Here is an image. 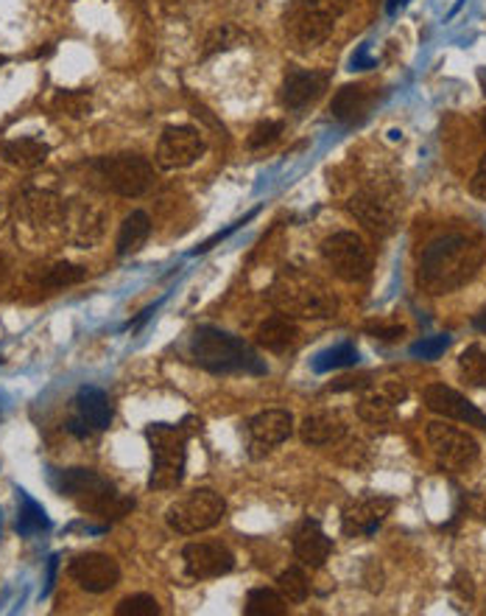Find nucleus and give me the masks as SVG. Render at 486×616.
<instances>
[{"label": "nucleus", "mask_w": 486, "mask_h": 616, "mask_svg": "<svg viewBox=\"0 0 486 616\" xmlns=\"http://www.w3.org/2000/svg\"><path fill=\"white\" fill-rule=\"evenodd\" d=\"M484 258L486 247L480 238L469 233H445L422 249L416 280L428 295H451L478 275Z\"/></svg>", "instance_id": "1"}, {"label": "nucleus", "mask_w": 486, "mask_h": 616, "mask_svg": "<svg viewBox=\"0 0 486 616\" xmlns=\"http://www.w3.org/2000/svg\"><path fill=\"white\" fill-rule=\"evenodd\" d=\"M269 302L288 317H306V320H322L335 315V297L317 275L299 267H282L275 284L269 286Z\"/></svg>", "instance_id": "2"}, {"label": "nucleus", "mask_w": 486, "mask_h": 616, "mask_svg": "<svg viewBox=\"0 0 486 616\" xmlns=\"http://www.w3.org/2000/svg\"><path fill=\"white\" fill-rule=\"evenodd\" d=\"M190 356L199 368L210 370V373L227 376V373H266V365L260 362L252 345L244 339L232 337V333L221 331V328L201 326L196 328L194 339H190Z\"/></svg>", "instance_id": "3"}, {"label": "nucleus", "mask_w": 486, "mask_h": 616, "mask_svg": "<svg viewBox=\"0 0 486 616\" xmlns=\"http://www.w3.org/2000/svg\"><path fill=\"white\" fill-rule=\"evenodd\" d=\"M53 482H56V491L62 496L71 499L82 513H90V516L115 522V519H124L135 507V499L121 496L117 487L93 469H65L59 471Z\"/></svg>", "instance_id": "4"}, {"label": "nucleus", "mask_w": 486, "mask_h": 616, "mask_svg": "<svg viewBox=\"0 0 486 616\" xmlns=\"http://www.w3.org/2000/svg\"><path fill=\"white\" fill-rule=\"evenodd\" d=\"M188 438L190 429L168 427V423H152L146 429L148 449H152V476L148 485L154 491H174L185 480L188 465Z\"/></svg>", "instance_id": "5"}, {"label": "nucleus", "mask_w": 486, "mask_h": 616, "mask_svg": "<svg viewBox=\"0 0 486 616\" xmlns=\"http://www.w3.org/2000/svg\"><path fill=\"white\" fill-rule=\"evenodd\" d=\"M350 0H293L286 12V34L299 51H311L333 34Z\"/></svg>", "instance_id": "6"}, {"label": "nucleus", "mask_w": 486, "mask_h": 616, "mask_svg": "<svg viewBox=\"0 0 486 616\" xmlns=\"http://www.w3.org/2000/svg\"><path fill=\"white\" fill-rule=\"evenodd\" d=\"M224 516H227V502L213 487H196V491L179 496L165 510V522L179 535L205 533V530L221 524Z\"/></svg>", "instance_id": "7"}, {"label": "nucleus", "mask_w": 486, "mask_h": 616, "mask_svg": "<svg viewBox=\"0 0 486 616\" xmlns=\"http://www.w3.org/2000/svg\"><path fill=\"white\" fill-rule=\"evenodd\" d=\"M93 168L104 179L106 188L115 191L117 196H126V199L143 196L154 185V166L137 152L106 154L93 163Z\"/></svg>", "instance_id": "8"}, {"label": "nucleus", "mask_w": 486, "mask_h": 616, "mask_svg": "<svg viewBox=\"0 0 486 616\" xmlns=\"http://www.w3.org/2000/svg\"><path fill=\"white\" fill-rule=\"evenodd\" d=\"M322 258L324 264L333 269L335 278L347 280V284H363V280H370L372 267H375L372 249L352 230H341L333 233L330 238H324Z\"/></svg>", "instance_id": "9"}, {"label": "nucleus", "mask_w": 486, "mask_h": 616, "mask_svg": "<svg viewBox=\"0 0 486 616\" xmlns=\"http://www.w3.org/2000/svg\"><path fill=\"white\" fill-rule=\"evenodd\" d=\"M425 438H428V445L436 460H440V465H445V469L451 471L473 469L480 454L478 440H475L467 429H458L447 421L428 423Z\"/></svg>", "instance_id": "10"}, {"label": "nucleus", "mask_w": 486, "mask_h": 616, "mask_svg": "<svg viewBox=\"0 0 486 616\" xmlns=\"http://www.w3.org/2000/svg\"><path fill=\"white\" fill-rule=\"evenodd\" d=\"M68 202L48 188H23L14 202V216L20 225L34 233H51L65 227Z\"/></svg>", "instance_id": "11"}, {"label": "nucleus", "mask_w": 486, "mask_h": 616, "mask_svg": "<svg viewBox=\"0 0 486 616\" xmlns=\"http://www.w3.org/2000/svg\"><path fill=\"white\" fill-rule=\"evenodd\" d=\"M205 148V135L196 126H165L157 143V166L163 172H179L194 166Z\"/></svg>", "instance_id": "12"}, {"label": "nucleus", "mask_w": 486, "mask_h": 616, "mask_svg": "<svg viewBox=\"0 0 486 616\" xmlns=\"http://www.w3.org/2000/svg\"><path fill=\"white\" fill-rule=\"evenodd\" d=\"M182 563L194 581H213L235 569V555L218 541H196L182 550Z\"/></svg>", "instance_id": "13"}, {"label": "nucleus", "mask_w": 486, "mask_h": 616, "mask_svg": "<svg viewBox=\"0 0 486 616\" xmlns=\"http://www.w3.org/2000/svg\"><path fill=\"white\" fill-rule=\"evenodd\" d=\"M293 434V415L288 409H266L260 415H255L247 427L249 438V454L255 460L269 454L280 443H286Z\"/></svg>", "instance_id": "14"}, {"label": "nucleus", "mask_w": 486, "mask_h": 616, "mask_svg": "<svg viewBox=\"0 0 486 616\" xmlns=\"http://www.w3.org/2000/svg\"><path fill=\"white\" fill-rule=\"evenodd\" d=\"M394 499L392 496H363L347 504L341 510V530L350 538H361V535H375L378 527L392 516Z\"/></svg>", "instance_id": "15"}, {"label": "nucleus", "mask_w": 486, "mask_h": 616, "mask_svg": "<svg viewBox=\"0 0 486 616\" xmlns=\"http://www.w3.org/2000/svg\"><path fill=\"white\" fill-rule=\"evenodd\" d=\"M71 577L90 594H104L121 583V566L115 557L104 555V552H84V555L73 557Z\"/></svg>", "instance_id": "16"}, {"label": "nucleus", "mask_w": 486, "mask_h": 616, "mask_svg": "<svg viewBox=\"0 0 486 616\" xmlns=\"http://www.w3.org/2000/svg\"><path fill=\"white\" fill-rule=\"evenodd\" d=\"M422 398H425V407H428L431 412H436V415L445 418V421L467 423V427H478L486 432V415H484V412H480L475 403H469L467 398L462 396V392L453 390V387L431 384V387H425Z\"/></svg>", "instance_id": "17"}, {"label": "nucleus", "mask_w": 486, "mask_h": 616, "mask_svg": "<svg viewBox=\"0 0 486 616\" xmlns=\"http://www.w3.org/2000/svg\"><path fill=\"white\" fill-rule=\"evenodd\" d=\"M347 211L361 222L370 233H375L378 238H386L389 233L397 225V211H394L392 202L386 199L378 191H358L350 202H347Z\"/></svg>", "instance_id": "18"}, {"label": "nucleus", "mask_w": 486, "mask_h": 616, "mask_svg": "<svg viewBox=\"0 0 486 616\" xmlns=\"http://www.w3.org/2000/svg\"><path fill=\"white\" fill-rule=\"evenodd\" d=\"M65 238L76 247L87 249L101 242L104 236V211L90 205V202L71 199L65 211V227H62Z\"/></svg>", "instance_id": "19"}, {"label": "nucleus", "mask_w": 486, "mask_h": 616, "mask_svg": "<svg viewBox=\"0 0 486 616\" xmlns=\"http://www.w3.org/2000/svg\"><path fill=\"white\" fill-rule=\"evenodd\" d=\"M330 76L322 71H302V68H291L282 79L280 101L288 110H306L313 101H319L328 90Z\"/></svg>", "instance_id": "20"}, {"label": "nucleus", "mask_w": 486, "mask_h": 616, "mask_svg": "<svg viewBox=\"0 0 486 616\" xmlns=\"http://www.w3.org/2000/svg\"><path fill=\"white\" fill-rule=\"evenodd\" d=\"M405 396H409V390L397 379L383 381L381 387H370V390L358 398V418L372 423V427H383V423L392 421L394 409H397V403Z\"/></svg>", "instance_id": "21"}, {"label": "nucleus", "mask_w": 486, "mask_h": 616, "mask_svg": "<svg viewBox=\"0 0 486 616\" xmlns=\"http://www.w3.org/2000/svg\"><path fill=\"white\" fill-rule=\"evenodd\" d=\"M375 101L378 90L370 88V84H344V88L333 95L330 113H333V119L339 121V124L355 126L370 119Z\"/></svg>", "instance_id": "22"}, {"label": "nucleus", "mask_w": 486, "mask_h": 616, "mask_svg": "<svg viewBox=\"0 0 486 616\" xmlns=\"http://www.w3.org/2000/svg\"><path fill=\"white\" fill-rule=\"evenodd\" d=\"M330 552H333V541L319 527V522L306 519V522L299 524L297 533H293V555H297V561L306 569H322L324 563H328Z\"/></svg>", "instance_id": "23"}, {"label": "nucleus", "mask_w": 486, "mask_h": 616, "mask_svg": "<svg viewBox=\"0 0 486 616\" xmlns=\"http://www.w3.org/2000/svg\"><path fill=\"white\" fill-rule=\"evenodd\" d=\"M344 434H347L344 418H341L339 412H330V409H324V412H313V415H308L306 421H302V427H299V438H302V443L308 445L339 443Z\"/></svg>", "instance_id": "24"}, {"label": "nucleus", "mask_w": 486, "mask_h": 616, "mask_svg": "<svg viewBox=\"0 0 486 616\" xmlns=\"http://www.w3.org/2000/svg\"><path fill=\"white\" fill-rule=\"evenodd\" d=\"M73 407H76V415L95 432H104L112 427V403L99 387H82L73 398Z\"/></svg>", "instance_id": "25"}, {"label": "nucleus", "mask_w": 486, "mask_h": 616, "mask_svg": "<svg viewBox=\"0 0 486 616\" xmlns=\"http://www.w3.org/2000/svg\"><path fill=\"white\" fill-rule=\"evenodd\" d=\"M0 154H3V161L9 166L31 172V168H40L48 161L51 146L45 141H40V137H14V141H7L0 146Z\"/></svg>", "instance_id": "26"}, {"label": "nucleus", "mask_w": 486, "mask_h": 616, "mask_svg": "<svg viewBox=\"0 0 486 616\" xmlns=\"http://www.w3.org/2000/svg\"><path fill=\"white\" fill-rule=\"evenodd\" d=\"M299 328L293 322V317L288 315H275L266 322H260L258 328V345L260 348L271 350V353H286L297 345Z\"/></svg>", "instance_id": "27"}, {"label": "nucleus", "mask_w": 486, "mask_h": 616, "mask_svg": "<svg viewBox=\"0 0 486 616\" xmlns=\"http://www.w3.org/2000/svg\"><path fill=\"white\" fill-rule=\"evenodd\" d=\"M152 236V219L146 211H132L117 230V255H132L143 247Z\"/></svg>", "instance_id": "28"}, {"label": "nucleus", "mask_w": 486, "mask_h": 616, "mask_svg": "<svg viewBox=\"0 0 486 616\" xmlns=\"http://www.w3.org/2000/svg\"><path fill=\"white\" fill-rule=\"evenodd\" d=\"M87 278V269L79 267V264H68V261H59L45 267L42 273L31 275L40 289H68V286H76Z\"/></svg>", "instance_id": "29"}, {"label": "nucleus", "mask_w": 486, "mask_h": 616, "mask_svg": "<svg viewBox=\"0 0 486 616\" xmlns=\"http://www.w3.org/2000/svg\"><path fill=\"white\" fill-rule=\"evenodd\" d=\"M247 616H282L288 614V603L277 588H252L244 605Z\"/></svg>", "instance_id": "30"}, {"label": "nucleus", "mask_w": 486, "mask_h": 616, "mask_svg": "<svg viewBox=\"0 0 486 616\" xmlns=\"http://www.w3.org/2000/svg\"><path fill=\"white\" fill-rule=\"evenodd\" d=\"M277 592L286 597V603L299 605L308 599V592H311V583H308V575L302 566H288L286 572H280L277 577Z\"/></svg>", "instance_id": "31"}, {"label": "nucleus", "mask_w": 486, "mask_h": 616, "mask_svg": "<svg viewBox=\"0 0 486 616\" xmlns=\"http://www.w3.org/2000/svg\"><path fill=\"white\" fill-rule=\"evenodd\" d=\"M18 493H20L18 533H20V535L45 533V530L51 527V522H48V516H45V510H42V504H37L34 499H31L25 491H18Z\"/></svg>", "instance_id": "32"}, {"label": "nucleus", "mask_w": 486, "mask_h": 616, "mask_svg": "<svg viewBox=\"0 0 486 616\" xmlns=\"http://www.w3.org/2000/svg\"><path fill=\"white\" fill-rule=\"evenodd\" d=\"M458 373L469 387H486V350L480 345H469L458 356Z\"/></svg>", "instance_id": "33"}, {"label": "nucleus", "mask_w": 486, "mask_h": 616, "mask_svg": "<svg viewBox=\"0 0 486 616\" xmlns=\"http://www.w3.org/2000/svg\"><path fill=\"white\" fill-rule=\"evenodd\" d=\"M51 107L59 115H68V119H84L93 110V95L87 90H62V93L53 95Z\"/></svg>", "instance_id": "34"}, {"label": "nucleus", "mask_w": 486, "mask_h": 616, "mask_svg": "<svg viewBox=\"0 0 486 616\" xmlns=\"http://www.w3.org/2000/svg\"><path fill=\"white\" fill-rule=\"evenodd\" d=\"M244 40H247V34H244L238 25H232V23L216 25V29L205 37L201 60H207V57H213V54H221V51H229V48H235L238 42H244Z\"/></svg>", "instance_id": "35"}, {"label": "nucleus", "mask_w": 486, "mask_h": 616, "mask_svg": "<svg viewBox=\"0 0 486 616\" xmlns=\"http://www.w3.org/2000/svg\"><path fill=\"white\" fill-rule=\"evenodd\" d=\"M117 616H157L159 614V603L152 597V594H132V597H124L121 603L115 605Z\"/></svg>", "instance_id": "36"}, {"label": "nucleus", "mask_w": 486, "mask_h": 616, "mask_svg": "<svg viewBox=\"0 0 486 616\" xmlns=\"http://www.w3.org/2000/svg\"><path fill=\"white\" fill-rule=\"evenodd\" d=\"M355 359H358V353H355V348H352V345H339V348H330V350H324L322 356H319L317 370L347 368V365H352Z\"/></svg>", "instance_id": "37"}, {"label": "nucleus", "mask_w": 486, "mask_h": 616, "mask_svg": "<svg viewBox=\"0 0 486 616\" xmlns=\"http://www.w3.org/2000/svg\"><path fill=\"white\" fill-rule=\"evenodd\" d=\"M282 130H286L282 121H260V124L252 130V135H249V148L271 146V143L282 135Z\"/></svg>", "instance_id": "38"}, {"label": "nucleus", "mask_w": 486, "mask_h": 616, "mask_svg": "<svg viewBox=\"0 0 486 616\" xmlns=\"http://www.w3.org/2000/svg\"><path fill=\"white\" fill-rule=\"evenodd\" d=\"M469 191H473V196H478L480 202H486V154L480 157L478 168H475L473 179H469Z\"/></svg>", "instance_id": "39"}, {"label": "nucleus", "mask_w": 486, "mask_h": 616, "mask_svg": "<svg viewBox=\"0 0 486 616\" xmlns=\"http://www.w3.org/2000/svg\"><path fill=\"white\" fill-rule=\"evenodd\" d=\"M445 348H447V337H440V339H434V342L416 345L414 353L422 356V359H436V356H440Z\"/></svg>", "instance_id": "40"}, {"label": "nucleus", "mask_w": 486, "mask_h": 616, "mask_svg": "<svg viewBox=\"0 0 486 616\" xmlns=\"http://www.w3.org/2000/svg\"><path fill=\"white\" fill-rule=\"evenodd\" d=\"M370 333H375L378 339H386V342H394V339L403 337V326H370Z\"/></svg>", "instance_id": "41"}, {"label": "nucleus", "mask_w": 486, "mask_h": 616, "mask_svg": "<svg viewBox=\"0 0 486 616\" xmlns=\"http://www.w3.org/2000/svg\"><path fill=\"white\" fill-rule=\"evenodd\" d=\"M453 588H458V592H462V599H473V581H469V575H456V581H453Z\"/></svg>", "instance_id": "42"}, {"label": "nucleus", "mask_w": 486, "mask_h": 616, "mask_svg": "<svg viewBox=\"0 0 486 616\" xmlns=\"http://www.w3.org/2000/svg\"><path fill=\"white\" fill-rule=\"evenodd\" d=\"M473 326H475V331H480V333H486V308L480 311V315H475V320H473Z\"/></svg>", "instance_id": "43"}, {"label": "nucleus", "mask_w": 486, "mask_h": 616, "mask_svg": "<svg viewBox=\"0 0 486 616\" xmlns=\"http://www.w3.org/2000/svg\"><path fill=\"white\" fill-rule=\"evenodd\" d=\"M9 278V258L3 253H0V284Z\"/></svg>", "instance_id": "44"}, {"label": "nucleus", "mask_w": 486, "mask_h": 616, "mask_svg": "<svg viewBox=\"0 0 486 616\" xmlns=\"http://www.w3.org/2000/svg\"><path fill=\"white\" fill-rule=\"evenodd\" d=\"M405 3H409V0H389V3H386L389 14H394V12H397V9H403Z\"/></svg>", "instance_id": "45"}, {"label": "nucleus", "mask_w": 486, "mask_h": 616, "mask_svg": "<svg viewBox=\"0 0 486 616\" xmlns=\"http://www.w3.org/2000/svg\"><path fill=\"white\" fill-rule=\"evenodd\" d=\"M7 62H9V60H7V57H0V65H7Z\"/></svg>", "instance_id": "46"}, {"label": "nucleus", "mask_w": 486, "mask_h": 616, "mask_svg": "<svg viewBox=\"0 0 486 616\" xmlns=\"http://www.w3.org/2000/svg\"><path fill=\"white\" fill-rule=\"evenodd\" d=\"M484 132H486V113H484Z\"/></svg>", "instance_id": "47"}]
</instances>
